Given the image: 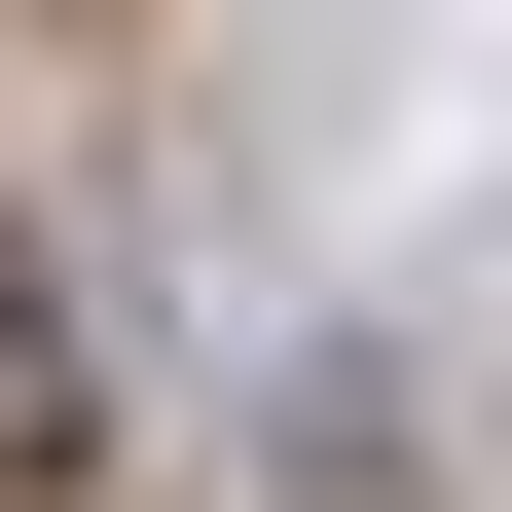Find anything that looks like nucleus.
Instances as JSON below:
<instances>
[{
  "mask_svg": "<svg viewBox=\"0 0 512 512\" xmlns=\"http://www.w3.org/2000/svg\"><path fill=\"white\" fill-rule=\"evenodd\" d=\"M37 439H74V330H37V293H0V476H37Z\"/></svg>",
  "mask_w": 512,
  "mask_h": 512,
  "instance_id": "f257e3e1",
  "label": "nucleus"
}]
</instances>
